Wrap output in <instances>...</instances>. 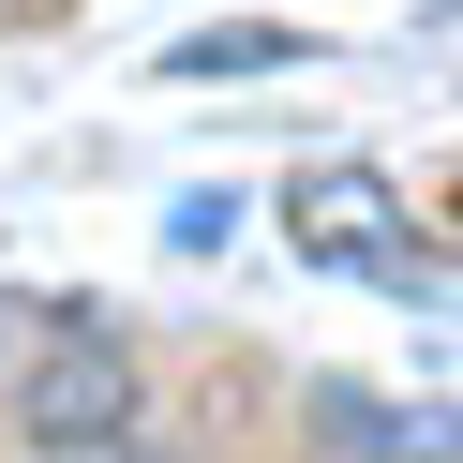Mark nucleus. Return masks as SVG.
Wrapping results in <instances>:
<instances>
[{
	"instance_id": "f257e3e1",
	"label": "nucleus",
	"mask_w": 463,
	"mask_h": 463,
	"mask_svg": "<svg viewBox=\"0 0 463 463\" xmlns=\"http://www.w3.org/2000/svg\"><path fill=\"white\" fill-rule=\"evenodd\" d=\"M284 240L314 254V269H373V284H403V299H449V269H419V224H403V194L373 180V165H314L299 194H284Z\"/></svg>"
},
{
	"instance_id": "f03ea898",
	"label": "nucleus",
	"mask_w": 463,
	"mask_h": 463,
	"mask_svg": "<svg viewBox=\"0 0 463 463\" xmlns=\"http://www.w3.org/2000/svg\"><path fill=\"white\" fill-rule=\"evenodd\" d=\"M15 433L31 449H75V433H135V359L105 329H61L31 373H15Z\"/></svg>"
},
{
	"instance_id": "7ed1b4c3",
	"label": "nucleus",
	"mask_w": 463,
	"mask_h": 463,
	"mask_svg": "<svg viewBox=\"0 0 463 463\" xmlns=\"http://www.w3.org/2000/svg\"><path fill=\"white\" fill-rule=\"evenodd\" d=\"M269 61H299V31H180L165 45V75H269Z\"/></svg>"
},
{
	"instance_id": "20e7f679",
	"label": "nucleus",
	"mask_w": 463,
	"mask_h": 463,
	"mask_svg": "<svg viewBox=\"0 0 463 463\" xmlns=\"http://www.w3.org/2000/svg\"><path fill=\"white\" fill-rule=\"evenodd\" d=\"M31 463H180L165 433H75V449H31Z\"/></svg>"
},
{
	"instance_id": "39448f33",
	"label": "nucleus",
	"mask_w": 463,
	"mask_h": 463,
	"mask_svg": "<svg viewBox=\"0 0 463 463\" xmlns=\"http://www.w3.org/2000/svg\"><path fill=\"white\" fill-rule=\"evenodd\" d=\"M224 224H240V194H180V210H165V240H180V254H210Z\"/></svg>"
}]
</instances>
